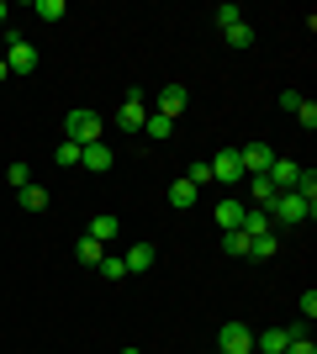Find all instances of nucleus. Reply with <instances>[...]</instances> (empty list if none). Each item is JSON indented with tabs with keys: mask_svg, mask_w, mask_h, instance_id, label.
Listing matches in <instances>:
<instances>
[{
	"mask_svg": "<svg viewBox=\"0 0 317 354\" xmlns=\"http://www.w3.org/2000/svg\"><path fill=\"white\" fill-rule=\"evenodd\" d=\"M222 249H227V254H249V238L233 227V233H222Z\"/></svg>",
	"mask_w": 317,
	"mask_h": 354,
	"instance_id": "c85d7f7f",
	"label": "nucleus"
},
{
	"mask_svg": "<svg viewBox=\"0 0 317 354\" xmlns=\"http://www.w3.org/2000/svg\"><path fill=\"white\" fill-rule=\"evenodd\" d=\"M243 196H249V207L270 212V201H275V196H280V191H275V185H270V175H249V180H243Z\"/></svg>",
	"mask_w": 317,
	"mask_h": 354,
	"instance_id": "1a4fd4ad",
	"label": "nucleus"
},
{
	"mask_svg": "<svg viewBox=\"0 0 317 354\" xmlns=\"http://www.w3.org/2000/svg\"><path fill=\"white\" fill-rule=\"evenodd\" d=\"M286 354H317V344L302 333V339H291V344H286Z\"/></svg>",
	"mask_w": 317,
	"mask_h": 354,
	"instance_id": "2f4dec72",
	"label": "nucleus"
},
{
	"mask_svg": "<svg viewBox=\"0 0 317 354\" xmlns=\"http://www.w3.org/2000/svg\"><path fill=\"white\" fill-rule=\"evenodd\" d=\"M169 207L191 212V207H196V185H191V180H175V185H169Z\"/></svg>",
	"mask_w": 317,
	"mask_h": 354,
	"instance_id": "f3484780",
	"label": "nucleus"
},
{
	"mask_svg": "<svg viewBox=\"0 0 317 354\" xmlns=\"http://www.w3.org/2000/svg\"><path fill=\"white\" fill-rule=\"evenodd\" d=\"M185 101H191V95H185V85H164V90H159V101H153V111L175 122V117L185 111Z\"/></svg>",
	"mask_w": 317,
	"mask_h": 354,
	"instance_id": "9b49d317",
	"label": "nucleus"
},
{
	"mask_svg": "<svg viewBox=\"0 0 317 354\" xmlns=\"http://www.w3.org/2000/svg\"><path fill=\"white\" fill-rule=\"evenodd\" d=\"M222 37H227V48H254V27H249V21H238V27H227Z\"/></svg>",
	"mask_w": 317,
	"mask_h": 354,
	"instance_id": "5701e85b",
	"label": "nucleus"
},
{
	"mask_svg": "<svg viewBox=\"0 0 317 354\" xmlns=\"http://www.w3.org/2000/svg\"><path fill=\"white\" fill-rule=\"evenodd\" d=\"M243 212H249V201H238V196H222L211 217H217V227H222V233H233V227L243 222Z\"/></svg>",
	"mask_w": 317,
	"mask_h": 354,
	"instance_id": "f8f14e48",
	"label": "nucleus"
},
{
	"mask_svg": "<svg viewBox=\"0 0 317 354\" xmlns=\"http://www.w3.org/2000/svg\"><path fill=\"white\" fill-rule=\"evenodd\" d=\"M6 180L21 191V185H32V169H27V164H11V169H6Z\"/></svg>",
	"mask_w": 317,
	"mask_h": 354,
	"instance_id": "c756f323",
	"label": "nucleus"
},
{
	"mask_svg": "<svg viewBox=\"0 0 317 354\" xmlns=\"http://www.w3.org/2000/svg\"><path fill=\"white\" fill-rule=\"evenodd\" d=\"M143 122H148V95L143 90H127L117 106V127L122 133H143Z\"/></svg>",
	"mask_w": 317,
	"mask_h": 354,
	"instance_id": "20e7f679",
	"label": "nucleus"
},
{
	"mask_svg": "<svg viewBox=\"0 0 317 354\" xmlns=\"http://www.w3.org/2000/svg\"><path fill=\"white\" fill-rule=\"evenodd\" d=\"M11 27V6H6V0H0V32Z\"/></svg>",
	"mask_w": 317,
	"mask_h": 354,
	"instance_id": "f704fd0d",
	"label": "nucleus"
},
{
	"mask_svg": "<svg viewBox=\"0 0 317 354\" xmlns=\"http://www.w3.org/2000/svg\"><path fill=\"white\" fill-rule=\"evenodd\" d=\"M143 133H148V138H159V143H164V138L175 133V122H169V117H159V111H148V122H143Z\"/></svg>",
	"mask_w": 317,
	"mask_h": 354,
	"instance_id": "b1692460",
	"label": "nucleus"
},
{
	"mask_svg": "<svg viewBox=\"0 0 317 354\" xmlns=\"http://www.w3.org/2000/svg\"><path fill=\"white\" fill-rule=\"evenodd\" d=\"M153 259H159V254H153V243H133V249L122 254V265H127V275H143V270H148Z\"/></svg>",
	"mask_w": 317,
	"mask_h": 354,
	"instance_id": "4468645a",
	"label": "nucleus"
},
{
	"mask_svg": "<svg viewBox=\"0 0 317 354\" xmlns=\"http://www.w3.org/2000/svg\"><path fill=\"white\" fill-rule=\"evenodd\" d=\"M211 164V180H222V185H243V164H238V148H222Z\"/></svg>",
	"mask_w": 317,
	"mask_h": 354,
	"instance_id": "6e6552de",
	"label": "nucleus"
},
{
	"mask_svg": "<svg viewBox=\"0 0 317 354\" xmlns=\"http://www.w3.org/2000/svg\"><path fill=\"white\" fill-rule=\"evenodd\" d=\"M307 101V95H302V90H286V95H280V106H286V111H291V117H296V106H302Z\"/></svg>",
	"mask_w": 317,
	"mask_h": 354,
	"instance_id": "72a5a7b5",
	"label": "nucleus"
},
{
	"mask_svg": "<svg viewBox=\"0 0 317 354\" xmlns=\"http://www.w3.org/2000/svg\"><path fill=\"white\" fill-rule=\"evenodd\" d=\"M296 122H302L307 133H312V127H317V106H312V101H302V106H296Z\"/></svg>",
	"mask_w": 317,
	"mask_h": 354,
	"instance_id": "7c9ffc66",
	"label": "nucleus"
},
{
	"mask_svg": "<svg viewBox=\"0 0 317 354\" xmlns=\"http://www.w3.org/2000/svg\"><path fill=\"white\" fill-rule=\"evenodd\" d=\"M238 21H243V6H233V0H227V6H217V27H238Z\"/></svg>",
	"mask_w": 317,
	"mask_h": 354,
	"instance_id": "393cba45",
	"label": "nucleus"
},
{
	"mask_svg": "<svg viewBox=\"0 0 317 354\" xmlns=\"http://www.w3.org/2000/svg\"><path fill=\"white\" fill-rule=\"evenodd\" d=\"M307 217H312V207H307L296 191H280V196L270 201V222H280V227H302Z\"/></svg>",
	"mask_w": 317,
	"mask_h": 354,
	"instance_id": "7ed1b4c3",
	"label": "nucleus"
},
{
	"mask_svg": "<svg viewBox=\"0 0 317 354\" xmlns=\"http://www.w3.org/2000/svg\"><path fill=\"white\" fill-rule=\"evenodd\" d=\"M32 11L43 16V21H59V16H64V0H37V6H32Z\"/></svg>",
	"mask_w": 317,
	"mask_h": 354,
	"instance_id": "bb28decb",
	"label": "nucleus"
},
{
	"mask_svg": "<svg viewBox=\"0 0 317 354\" xmlns=\"http://www.w3.org/2000/svg\"><path fill=\"white\" fill-rule=\"evenodd\" d=\"M95 270H101V281H127V265H122V254H111V249H106V259Z\"/></svg>",
	"mask_w": 317,
	"mask_h": 354,
	"instance_id": "aec40b11",
	"label": "nucleus"
},
{
	"mask_svg": "<svg viewBox=\"0 0 317 354\" xmlns=\"http://www.w3.org/2000/svg\"><path fill=\"white\" fill-rule=\"evenodd\" d=\"M217 354H254V328H249V323H222V333H217Z\"/></svg>",
	"mask_w": 317,
	"mask_h": 354,
	"instance_id": "39448f33",
	"label": "nucleus"
},
{
	"mask_svg": "<svg viewBox=\"0 0 317 354\" xmlns=\"http://www.w3.org/2000/svg\"><path fill=\"white\" fill-rule=\"evenodd\" d=\"M291 339H302V323L296 328H265V333H254V354H286Z\"/></svg>",
	"mask_w": 317,
	"mask_h": 354,
	"instance_id": "0eeeda50",
	"label": "nucleus"
},
{
	"mask_svg": "<svg viewBox=\"0 0 317 354\" xmlns=\"http://www.w3.org/2000/svg\"><path fill=\"white\" fill-rule=\"evenodd\" d=\"M0 80H11V69H6V59H0Z\"/></svg>",
	"mask_w": 317,
	"mask_h": 354,
	"instance_id": "c9c22d12",
	"label": "nucleus"
},
{
	"mask_svg": "<svg viewBox=\"0 0 317 354\" xmlns=\"http://www.w3.org/2000/svg\"><path fill=\"white\" fill-rule=\"evenodd\" d=\"M275 249H280V238H275V233H265V238H249V259H270Z\"/></svg>",
	"mask_w": 317,
	"mask_h": 354,
	"instance_id": "4be33fe9",
	"label": "nucleus"
},
{
	"mask_svg": "<svg viewBox=\"0 0 317 354\" xmlns=\"http://www.w3.org/2000/svg\"><path fill=\"white\" fill-rule=\"evenodd\" d=\"M117 233H122V222L111 217V212H101V217H90V238H95V243H111V238H117Z\"/></svg>",
	"mask_w": 317,
	"mask_h": 354,
	"instance_id": "dca6fc26",
	"label": "nucleus"
},
{
	"mask_svg": "<svg viewBox=\"0 0 317 354\" xmlns=\"http://www.w3.org/2000/svg\"><path fill=\"white\" fill-rule=\"evenodd\" d=\"M101 133H106V122H101V111H90V106H75L69 117H64V138L69 143H101Z\"/></svg>",
	"mask_w": 317,
	"mask_h": 354,
	"instance_id": "f257e3e1",
	"label": "nucleus"
},
{
	"mask_svg": "<svg viewBox=\"0 0 317 354\" xmlns=\"http://www.w3.org/2000/svg\"><path fill=\"white\" fill-rule=\"evenodd\" d=\"M122 354H137V349H122Z\"/></svg>",
	"mask_w": 317,
	"mask_h": 354,
	"instance_id": "4c0bfd02",
	"label": "nucleus"
},
{
	"mask_svg": "<svg viewBox=\"0 0 317 354\" xmlns=\"http://www.w3.org/2000/svg\"><path fill=\"white\" fill-rule=\"evenodd\" d=\"M185 180H191V185L201 191V185L211 180V164H206V159H201V164H191V169H185Z\"/></svg>",
	"mask_w": 317,
	"mask_h": 354,
	"instance_id": "cd10ccee",
	"label": "nucleus"
},
{
	"mask_svg": "<svg viewBox=\"0 0 317 354\" xmlns=\"http://www.w3.org/2000/svg\"><path fill=\"white\" fill-rule=\"evenodd\" d=\"M265 175H270L275 191H296V175H302V164H296V159H280V153H275V164L265 169Z\"/></svg>",
	"mask_w": 317,
	"mask_h": 354,
	"instance_id": "9d476101",
	"label": "nucleus"
},
{
	"mask_svg": "<svg viewBox=\"0 0 317 354\" xmlns=\"http://www.w3.org/2000/svg\"><path fill=\"white\" fill-rule=\"evenodd\" d=\"M270 227H275L270 212H259V207H249V212H243V222H238V233H243V238H265Z\"/></svg>",
	"mask_w": 317,
	"mask_h": 354,
	"instance_id": "2eb2a0df",
	"label": "nucleus"
},
{
	"mask_svg": "<svg viewBox=\"0 0 317 354\" xmlns=\"http://www.w3.org/2000/svg\"><path fill=\"white\" fill-rule=\"evenodd\" d=\"M0 59H6L11 74H32L37 69V48H32L27 37H16V27H6V53H0Z\"/></svg>",
	"mask_w": 317,
	"mask_h": 354,
	"instance_id": "f03ea898",
	"label": "nucleus"
},
{
	"mask_svg": "<svg viewBox=\"0 0 317 354\" xmlns=\"http://www.w3.org/2000/svg\"><path fill=\"white\" fill-rule=\"evenodd\" d=\"M0 53H6V32H0Z\"/></svg>",
	"mask_w": 317,
	"mask_h": 354,
	"instance_id": "e433bc0d",
	"label": "nucleus"
},
{
	"mask_svg": "<svg viewBox=\"0 0 317 354\" xmlns=\"http://www.w3.org/2000/svg\"><path fill=\"white\" fill-rule=\"evenodd\" d=\"M79 164H85L90 175H106V169H111V148L106 143H85L79 148Z\"/></svg>",
	"mask_w": 317,
	"mask_h": 354,
	"instance_id": "ddd939ff",
	"label": "nucleus"
},
{
	"mask_svg": "<svg viewBox=\"0 0 317 354\" xmlns=\"http://www.w3.org/2000/svg\"><path fill=\"white\" fill-rule=\"evenodd\" d=\"M16 196H21V207H27V212H48V191H43V185H21Z\"/></svg>",
	"mask_w": 317,
	"mask_h": 354,
	"instance_id": "412c9836",
	"label": "nucleus"
},
{
	"mask_svg": "<svg viewBox=\"0 0 317 354\" xmlns=\"http://www.w3.org/2000/svg\"><path fill=\"white\" fill-rule=\"evenodd\" d=\"M79 265H101V259H106V243H95V238L90 233H85V238H79Z\"/></svg>",
	"mask_w": 317,
	"mask_h": 354,
	"instance_id": "6ab92c4d",
	"label": "nucleus"
},
{
	"mask_svg": "<svg viewBox=\"0 0 317 354\" xmlns=\"http://www.w3.org/2000/svg\"><path fill=\"white\" fill-rule=\"evenodd\" d=\"M302 317H307V323L317 317V291H302Z\"/></svg>",
	"mask_w": 317,
	"mask_h": 354,
	"instance_id": "473e14b6",
	"label": "nucleus"
},
{
	"mask_svg": "<svg viewBox=\"0 0 317 354\" xmlns=\"http://www.w3.org/2000/svg\"><path fill=\"white\" fill-rule=\"evenodd\" d=\"M296 196L317 212V169H302V175H296Z\"/></svg>",
	"mask_w": 317,
	"mask_h": 354,
	"instance_id": "a211bd4d",
	"label": "nucleus"
},
{
	"mask_svg": "<svg viewBox=\"0 0 317 354\" xmlns=\"http://www.w3.org/2000/svg\"><path fill=\"white\" fill-rule=\"evenodd\" d=\"M238 164H243V180L249 175H265L275 164V148L270 143H238Z\"/></svg>",
	"mask_w": 317,
	"mask_h": 354,
	"instance_id": "423d86ee",
	"label": "nucleus"
},
{
	"mask_svg": "<svg viewBox=\"0 0 317 354\" xmlns=\"http://www.w3.org/2000/svg\"><path fill=\"white\" fill-rule=\"evenodd\" d=\"M53 159H59L64 169H75V164H79V143H69V138H64V143L53 148Z\"/></svg>",
	"mask_w": 317,
	"mask_h": 354,
	"instance_id": "a878e982",
	"label": "nucleus"
}]
</instances>
